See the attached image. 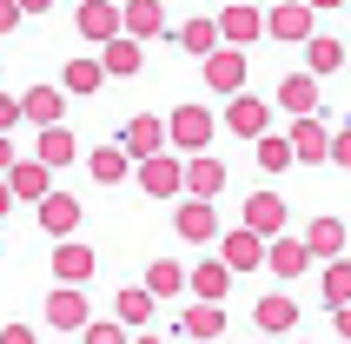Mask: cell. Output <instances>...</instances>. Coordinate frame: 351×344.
<instances>
[{"instance_id": "1", "label": "cell", "mask_w": 351, "mask_h": 344, "mask_svg": "<svg viewBox=\"0 0 351 344\" xmlns=\"http://www.w3.org/2000/svg\"><path fill=\"white\" fill-rule=\"evenodd\" d=\"M166 126H173V153H213V133L226 126V113H213V106H199V99H186V106H173L166 113Z\"/></svg>"}, {"instance_id": "2", "label": "cell", "mask_w": 351, "mask_h": 344, "mask_svg": "<svg viewBox=\"0 0 351 344\" xmlns=\"http://www.w3.org/2000/svg\"><path fill=\"white\" fill-rule=\"evenodd\" d=\"M133 186L146 192V199H159V206H179L186 199V153H153V159H139V172H133Z\"/></svg>"}, {"instance_id": "3", "label": "cell", "mask_w": 351, "mask_h": 344, "mask_svg": "<svg viewBox=\"0 0 351 344\" xmlns=\"http://www.w3.org/2000/svg\"><path fill=\"white\" fill-rule=\"evenodd\" d=\"M73 27H80V40H86V47H106V40L126 34V0H80Z\"/></svg>"}, {"instance_id": "4", "label": "cell", "mask_w": 351, "mask_h": 344, "mask_svg": "<svg viewBox=\"0 0 351 344\" xmlns=\"http://www.w3.org/2000/svg\"><path fill=\"white\" fill-rule=\"evenodd\" d=\"M173 232L186 238V245H213V238H226V225H219V206H213V199H193V192L173 206Z\"/></svg>"}, {"instance_id": "5", "label": "cell", "mask_w": 351, "mask_h": 344, "mask_svg": "<svg viewBox=\"0 0 351 344\" xmlns=\"http://www.w3.org/2000/svg\"><path fill=\"white\" fill-rule=\"evenodd\" d=\"M312 265H318V251L305 245V232H298V238H292V232H278V238H272V251H265V271H272L278 285H298V278H305Z\"/></svg>"}, {"instance_id": "6", "label": "cell", "mask_w": 351, "mask_h": 344, "mask_svg": "<svg viewBox=\"0 0 351 344\" xmlns=\"http://www.w3.org/2000/svg\"><path fill=\"white\" fill-rule=\"evenodd\" d=\"M199 79H206L219 99L245 93V47H213V53L199 60Z\"/></svg>"}, {"instance_id": "7", "label": "cell", "mask_w": 351, "mask_h": 344, "mask_svg": "<svg viewBox=\"0 0 351 344\" xmlns=\"http://www.w3.org/2000/svg\"><path fill=\"white\" fill-rule=\"evenodd\" d=\"M219 34H226V47H252V40H272V20L258 14V0H226Z\"/></svg>"}, {"instance_id": "8", "label": "cell", "mask_w": 351, "mask_h": 344, "mask_svg": "<svg viewBox=\"0 0 351 344\" xmlns=\"http://www.w3.org/2000/svg\"><path fill=\"white\" fill-rule=\"evenodd\" d=\"M265 20H272V40H285V47H305V40L318 34V7L312 0H278V7H265Z\"/></svg>"}, {"instance_id": "9", "label": "cell", "mask_w": 351, "mask_h": 344, "mask_svg": "<svg viewBox=\"0 0 351 344\" xmlns=\"http://www.w3.org/2000/svg\"><path fill=\"white\" fill-rule=\"evenodd\" d=\"M47 325H53V331H86V325H93L86 285H60V278H53V291H47Z\"/></svg>"}, {"instance_id": "10", "label": "cell", "mask_w": 351, "mask_h": 344, "mask_svg": "<svg viewBox=\"0 0 351 344\" xmlns=\"http://www.w3.org/2000/svg\"><path fill=\"white\" fill-rule=\"evenodd\" d=\"M285 133H292V146H298V166H325V159H332V133L338 126H325V113H298Z\"/></svg>"}, {"instance_id": "11", "label": "cell", "mask_w": 351, "mask_h": 344, "mask_svg": "<svg viewBox=\"0 0 351 344\" xmlns=\"http://www.w3.org/2000/svg\"><path fill=\"white\" fill-rule=\"evenodd\" d=\"M226 133L232 139H265L272 133V106H265L258 93H232L226 99Z\"/></svg>"}, {"instance_id": "12", "label": "cell", "mask_w": 351, "mask_h": 344, "mask_svg": "<svg viewBox=\"0 0 351 344\" xmlns=\"http://www.w3.org/2000/svg\"><path fill=\"white\" fill-rule=\"evenodd\" d=\"M133 172H139V159L126 153V139H106V146L86 153V179H93V186H126Z\"/></svg>"}, {"instance_id": "13", "label": "cell", "mask_w": 351, "mask_h": 344, "mask_svg": "<svg viewBox=\"0 0 351 344\" xmlns=\"http://www.w3.org/2000/svg\"><path fill=\"white\" fill-rule=\"evenodd\" d=\"M119 139H126V153H133V159H153V153L173 146V126H166L159 113H133L126 126H119Z\"/></svg>"}, {"instance_id": "14", "label": "cell", "mask_w": 351, "mask_h": 344, "mask_svg": "<svg viewBox=\"0 0 351 344\" xmlns=\"http://www.w3.org/2000/svg\"><path fill=\"white\" fill-rule=\"evenodd\" d=\"M34 219H40V232H47V238H73L80 219H86V206H80L73 192H47V199L34 206Z\"/></svg>"}, {"instance_id": "15", "label": "cell", "mask_w": 351, "mask_h": 344, "mask_svg": "<svg viewBox=\"0 0 351 344\" xmlns=\"http://www.w3.org/2000/svg\"><path fill=\"white\" fill-rule=\"evenodd\" d=\"M265 251H272V238L252 232V225H232L226 238H219V258H226L232 271H258V265H265Z\"/></svg>"}, {"instance_id": "16", "label": "cell", "mask_w": 351, "mask_h": 344, "mask_svg": "<svg viewBox=\"0 0 351 344\" xmlns=\"http://www.w3.org/2000/svg\"><path fill=\"white\" fill-rule=\"evenodd\" d=\"M47 192H53V166H47V159H14V166H7V199H27V206H40V199H47Z\"/></svg>"}, {"instance_id": "17", "label": "cell", "mask_w": 351, "mask_h": 344, "mask_svg": "<svg viewBox=\"0 0 351 344\" xmlns=\"http://www.w3.org/2000/svg\"><path fill=\"white\" fill-rule=\"evenodd\" d=\"M93 271H99V251L86 238H53V278L60 285H86Z\"/></svg>"}, {"instance_id": "18", "label": "cell", "mask_w": 351, "mask_h": 344, "mask_svg": "<svg viewBox=\"0 0 351 344\" xmlns=\"http://www.w3.org/2000/svg\"><path fill=\"white\" fill-rule=\"evenodd\" d=\"M239 225H252V232H265V238H278V232H285V199H278L272 186L245 192V206H239Z\"/></svg>"}, {"instance_id": "19", "label": "cell", "mask_w": 351, "mask_h": 344, "mask_svg": "<svg viewBox=\"0 0 351 344\" xmlns=\"http://www.w3.org/2000/svg\"><path fill=\"white\" fill-rule=\"evenodd\" d=\"M252 325L265 331V338H292L298 331V298L292 291H265V298L252 305Z\"/></svg>"}, {"instance_id": "20", "label": "cell", "mask_w": 351, "mask_h": 344, "mask_svg": "<svg viewBox=\"0 0 351 344\" xmlns=\"http://www.w3.org/2000/svg\"><path fill=\"white\" fill-rule=\"evenodd\" d=\"M27 126H60V119H66V79H47V86H27Z\"/></svg>"}, {"instance_id": "21", "label": "cell", "mask_w": 351, "mask_h": 344, "mask_svg": "<svg viewBox=\"0 0 351 344\" xmlns=\"http://www.w3.org/2000/svg\"><path fill=\"white\" fill-rule=\"evenodd\" d=\"M272 106L285 119H298V113H318V73L305 66V73H285L278 79V93H272Z\"/></svg>"}, {"instance_id": "22", "label": "cell", "mask_w": 351, "mask_h": 344, "mask_svg": "<svg viewBox=\"0 0 351 344\" xmlns=\"http://www.w3.org/2000/svg\"><path fill=\"white\" fill-rule=\"evenodd\" d=\"M179 338H199V344L226 338V305H213V298H193V305L179 311Z\"/></svg>"}, {"instance_id": "23", "label": "cell", "mask_w": 351, "mask_h": 344, "mask_svg": "<svg viewBox=\"0 0 351 344\" xmlns=\"http://www.w3.org/2000/svg\"><path fill=\"white\" fill-rule=\"evenodd\" d=\"M345 238H351V225L338 219V212H312V225H305V245L318 251V265H325V258H345Z\"/></svg>"}, {"instance_id": "24", "label": "cell", "mask_w": 351, "mask_h": 344, "mask_svg": "<svg viewBox=\"0 0 351 344\" xmlns=\"http://www.w3.org/2000/svg\"><path fill=\"white\" fill-rule=\"evenodd\" d=\"M99 60H106V73H113V79H139V73H146V40L119 34V40L99 47Z\"/></svg>"}, {"instance_id": "25", "label": "cell", "mask_w": 351, "mask_h": 344, "mask_svg": "<svg viewBox=\"0 0 351 344\" xmlns=\"http://www.w3.org/2000/svg\"><path fill=\"white\" fill-rule=\"evenodd\" d=\"M153 311H159V291L139 278V285H119V298H113V318H126L133 331H146L153 325Z\"/></svg>"}, {"instance_id": "26", "label": "cell", "mask_w": 351, "mask_h": 344, "mask_svg": "<svg viewBox=\"0 0 351 344\" xmlns=\"http://www.w3.org/2000/svg\"><path fill=\"white\" fill-rule=\"evenodd\" d=\"M186 192H193V199H219V192H226V159L219 153H193L186 159Z\"/></svg>"}, {"instance_id": "27", "label": "cell", "mask_w": 351, "mask_h": 344, "mask_svg": "<svg viewBox=\"0 0 351 344\" xmlns=\"http://www.w3.org/2000/svg\"><path fill=\"white\" fill-rule=\"evenodd\" d=\"M34 153L47 159V166H73V159H86L80 153V139H73V126H66V119H60V126H40V139H34Z\"/></svg>"}, {"instance_id": "28", "label": "cell", "mask_w": 351, "mask_h": 344, "mask_svg": "<svg viewBox=\"0 0 351 344\" xmlns=\"http://www.w3.org/2000/svg\"><path fill=\"white\" fill-rule=\"evenodd\" d=\"M232 278H239V271L226 265V258H206V265H193V298L226 305V298H232Z\"/></svg>"}, {"instance_id": "29", "label": "cell", "mask_w": 351, "mask_h": 344, "mask_svg": "<svg viewBox=\"0 0 351 344\" xmlns=\"http://www.w3.org/2000/svg\"><path fill=\"white\" fill-rule=\"evenodd\" d=\"M252 159H258V172H292L298 166V146H292V133H265V139H252Z\"/></svg>"}, {"instance_id": "30", "label": "cell", "mask_w": 351, "mask_h": 344, "mask_svg": "<svg viewBox=\"0 0 351 344\" xmlns=\"http://www.w3.org/2000/svg\"><path fill=\"white\" fill-rule=\"evenodd\" d=\"M60 79H66V93H73V99H86V93H99L113 73H106V60H86V53H80V60L60 66Z\"/></svg>"}, {"instance_id": "31", "label": "cell", "mask_w": 351, "mask_h": 344, "mask_svg": "<svg viewBox=\"0 0 351 344\" xmlns=\"http://www.w3.org/2000/svg\"><path fill=\"white\" fill-rule=\"evenodd\" d=\"M318 305L325 311L351 305V258H325V271H318Z\"/></svg>"}, {"instance_id": "32", "label": "cell", "mask_w": 351, "mask_h": 344, "mask_svg": "<svg viewBox=\"0 0 351 344\" xmlns=\"http://www.w3.org/2000/svg\"><path fill=\"white\" fill-rule=\"evenodd\" d=\"M305 66H312L318 79L345 73V40H338V34H312V40H305Z\"/></svg>"}, {"instance_id": "33", "label": "cell", "mask_w": 351, "mask_h": 344, "mask_svg": "<svg viewBox=\"0 0 351 344\" xmlns=\"http://www.w3.org/2000/svg\"><path fill=\"white\" fill-rule=\"evenodd\" d=\"M179 47H186V53H193V60H206V53H213V47H226V34H219V20H179Z\"/></svg>"}, {"instance_id": "34", "label": "cell", "mask_w": 351, "mask_h": 344, "mask_svg": "<svg viewBox=\"0 0 351 344\" xmlns=\"http://www.w3.org/2000/svg\"><path fill=\"white\" fill-rule=\"evenodd\" d=\"M126 34L133 40H159L166 34V7H159V0H126Z\"/></svg>"}, {"instance_id": "35", "label": "cell", "mask_w": 351, "mask_h": 344, "mask_svg": "<svg viewBox=\"0 0 351 344\" xmlns=\"http://www.w3.org/2000/svg\"><path fill=\"white\" fill-rule=\"evenodd\" d=\"M146 285H153L159 298H179V291H193V271L179 265V258H153V265H146Z\"/></svg>"}, {"instance_id": "36", "label": "cell", "mask_w": 351, "mask_h": 344, "mask_svg": "<svg viewBox=\"0 0 351 344\" xmlns=\"http://www.w3.org/2000/svg\"><path fill=\"white\" fill-rule=\"evenodd\" d=\"M80 344H133V325L126 318H93V325L80 331Z\"/></svg>"}, {"instance_id": "37", "label": "cell", "mask_w": 351, "mask_h": 344, "mask_svg": "<svg viewBox=\"0 0 351 344\" xmlns=\"http://www.w3.org/2000/svg\"><path fill=\"white\" fill-rule=\"evenodd\" d=\"M332 166L351 172V126H338V133H332Z\"/></svg>"}, {"instance_id": "38", "label": "cell", "mask_w": 351, "mask_h": 344, "mask_svg": "<svg viewBox=\"0 0 351 344\" xmlns=\"http://www.w3.org/2000/svg\"><path fill=\"white\" fill-rule=\"evenodd\" d=\"M20 20H27V7H20V0H0V34H14Z\"/></svg>"}, {"instance_id": "39", "label": "cell", "mask_w": 351, "mask_h": 344, "mask_svg": "<svg viewBox=\"0 0 351 344\" xmlns=\"http://www.w3.org/2000/svg\"><path fill=\"white\" fill-rule=\"evenodd\" d=\"M0 344H40V338H34V325H7V331H0Z\"/></svg>"}, {"instance_id": "40", "label": "cell", "mask_w": 351, "mask_h": 344, "mask_svg": "<svg viewBox=\"0 0 351 344\" xmlns=\"http://www.w3.org/2000/svg\"><path fill=\"white\" fill-rule=\"evenodd\" d=\"M332 325H338V338H351V305H338V311H332Z\"/></svg>"}, {"instance_id": "41", "label": "cell", "mask_w": 351, "mask_h": 344, "mask_svg": "<svg viewBox=\"0 0 351 344\" xmlns=\"http://www.w3.org/2000/svg\"><path fill=\"white\" fill-rule=\"evenodd\" d=\"M20 7H27V20H34V14H53V0H20Z\"/></svg>"}, {"instance_id": "42", "label": "cell", "mask_w": 351, "mask_h": 344, "mask_svg": "<svg viewBox=\"0 0 351 344\" xmlns=\"http://www.w3.org/2000/svg\"><path fill=\"white\" fill-rule=\"evenodd\" d=\"M318 14H338V7H351V0H312Z\"/></svg>"}, {"instance_id": "43", "label": "cell", "mask_w": 351, "mask_h": 344, "mask_svg": "<svg viewBox=\"0 0 351 344\" xmlns=\"http://www.w3.org/2000/svg\"><path fill=\"white\" fill-rule=\"evenodd\" d=\"M133 344H159V338H146V331H133Z\"/></svg>"}, {"instance_id": "44", "label": "cell", "mask_w": 351, "mask_h": 344, "mask_svg": "<svg viewBox=\"0 0 351 344\" xmlns=\"http://www.w3.org/2000/svg\"><path fill=\"white\" fill-rule=\"evenodd\" d=\"M252 344H272V338H265V331H258V338H252Z\"/></svg>"}, {"instance_id": "45", "label": "cell", "mask_w": 351, "mask_h": 344, "mask_svg": "<svg viewBox=\"0 0 351 344\" xmlns=\"http://www.w3.org/2000/svg\"><path fill=\"white\" fill-rule=\"evenodd\" d=\"M292 344H318V338H292Z\"/></svg>"}, {"instance_id": "46", "label": "cell", "mask_w": 351, "mask_h": 344, "mask_svg": "<svg viewBox=\"0 0 351 344\" xmlns=\"http://www.w3.org/2000/svg\"><path fill=\"white\" fill-rule=\"evenodd\" d=\"M193 344H199V338H193Z\"/></svg>"}]
</instances>
